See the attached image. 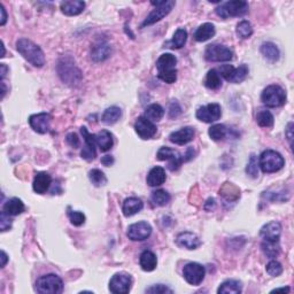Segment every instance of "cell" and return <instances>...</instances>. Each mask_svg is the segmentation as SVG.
Masks as SVG:
<instances>
[{
	"instance_id": "2e32d148",
	"label": "cell",
	"mask_w": 294,
	"mask_h": 294,
	"mask_svg": "<svg viewBox=\"0 0 294 294\" xmlns=\"http://www.w3.org/2000/svg\"><path fill=\"white\" fill-rule=\"evenodd\" d=\"M80 134H82L84 142H85V147H84L82 152H80V156L86 161L94 160L95 156H97V150H95V146H97L95 136L90 134L85 127L80 128Z\"/></svg>"
},
{
	"instance_id": "1f68e13d",
	"label": "cell",
	"mask_w": 294,
	"mask_h": 294,
	"mask_svg": "<svg viewBox=\"0 0 294 294\" xmlns=\"http://www.w3.org/2000/svg\"><path fill=\"white\" fill-rule=\"evenodd\" d=\"M260 51L263 57L271 62L278 61L279 58H281V52H279V49L277 47V45L271 42L263 43L262 45H261Z\"/></svg>"
},
{
	"instance_id": "9f6ffc18",
	"label": "cell",
	"mask_w": 294,
	"mask_h": 294,
	"mask_svg": "<svg viewBox=\"0 0 294 294\" xmlns=\"http://www.w3.org/2000/svg\"><path fill=\"white\" fill-rule=\"evenodd\" d=\"M7 261H8V256H7L5 251H1V268L6 266Z\"/></svg>"
},
{
	"instance_id": "277c9868",
	"label": "cell",
	"mask_w": 294,
	"mask_h": 294,
	"mask_svg": "<svg viewBox=\"0 0 294 294\" xmlns=\"http://www.w3.org/2000/svg\"><path fill=\"white\" fill-rule=\"evenodd\" d=\"M36 291L40 294H60L64 291V282L54 274L42 276L36 282Z\"/></svg>"
},
{
	"instance_id": "6da1fadb",
	"label": "cell",
	"mask_w": 294,
	"mask_h": 294,
	"mask_svg": "<svg viewBox=\"0 0 294 294\" xmlns=\"http://www.w3.org/2000/svg\"><path fill=\"white\" fill-rule=\"evenodd\" d=\"M57 72L62 82L71 86L79 85L83 79L82 72L77 68L72 55H64L59 59Z\"/></svg>"
},
{
	"instance_id": "f6af8a7d",
	"label": "cell",
	"mask_w": 294,
	"mask_h": 294,
	"mask_svg": "<svg viewBox=\"0 0 294 294\" xmlns=\"http://www.w3.org/2000/svg\"><path fill=\"white\" fill-rule=\"evenodd\" d=\"M68 218H69V220H71V223L75 226L83 225L86 220L85 215H84L82 212H77V211H69Z\"/></svg>"
},
{
	"instance_id": "681fc988",
	"label": "cell",
	"mask_w": 294,
	"mask_h": 294,
	"mask_svg": "<svg viewBox=\"0 0 294 294\" xmlns=\"http://www.w3.org/2000/svg\"><path fill=\"white\" fill-rule=\"evenodd\" d=\"M182 114V108L181 106L178 105V102H171L170 107H169V117L171 119H176V117L179 116Z\"/></svg>"
},
{
	"instance_id": "d6986e66",
	"label": "cell",
	"mask_w": 294,
	"mask_h": 294,
	"mask_svg": "<svg viewBox=\"0 0 294 294\" xmlns=\"http://www.w3.org/2000/svg\"><path fill=\"white\" fill-rule=\"evenodd\" d=\"M194 135H196V131H194L193 128L185 127L182 128L181 130L171 132L169 135V141L176 145H186L193 141Z\"/></svg>"
},
{
	"instance_id": "836d02e7",
	"label": "cell",
	"mask_w": 294,
	"mask_h": 294,
	"mask_svg": "<svg viewBox=\"0 0 294 294\" xmlns=\"http://www.w3.org/2000/svg\"><path fill=\"white\" fill-rule=\"evenodd\" d=\"M121 116H122L121 108L117 107V106H112V107L106 109L104 114H102L101 121L106 126H112V124H115L121 119Z\"/></svg>"
},
{
	"instance_id": "5bb4252c",
	"label": "cell",
	"mask_w": 294,
	"mask_h": 294,
	"mask_svg": "<svg viewBox=\"0 0 294 294\" xmlns=\"http://www.w3.org/2000/svg\"><path fill=\"white\" fill-rule=\"evenodd\" d=\"M152 234V226L149 223L142 220V222L134 223L128 227L127 236L132 241L146 240Z\"/></svg>"
},
{
	"instance_id": "ba28073f",
	"label": "cell",
	"mask_w": 294,
	"mask_h": 294,
	"mask_svg": "<svg viewBox=\"0 0 294 294\" xmlns=\"http://www.w3.org/2000/svg\"><path fill=\"white\" fill-rule=\"evenodd\" d=\"M249 69L246 65H241L240 67L234 68L231 65H223L220 68V75L223 77L224 79L227 80L229 83L238 84L244 82L246 77L248 76Z\"/></svg>"
},
{
	"instance_id": "6f0895ef",
	"label": "cell",
	"mask_w": 294,
	"mask_h": 294,
	"mask_svg": "<svg viewBox=\"0 0 294 294\" xmlns=\"http://www.w3.org/2000/svg\"><path fill=\"white\" fill-rule=\"evenodd\" d=\"M0 68H1V80H3V78H5V76H6V73H7V71H8V68H7V66L5 64L0 65Z\"/></svg>"
},
{
	"instance_id": "ab89813d",
	"label": "cell",
	"mask_w": 294,
	"mask_h": 294,
	"mask_svg": "<svg viewBox=\"0 0 294 294\" xmlns=\"http://www.w3.org/2000/svg\"><path fill=\"white\" fill-rule=\"evenodd\" d=\"M262 247V251L264 254L270 259H274V257L278 256L279 253H281V246H279V241H264L261 245Z\"/></svg>"
},
{
	"instance_id": "ee69618b",
	"label": "cell",
	"mask_w": 294,
	"mask_h": 294,
	"mask_svg": "<svg viewBox=\"0 0 294 294\" xmlns=\"http://www.w3.org/2000/svg\"><path fill=\"white\" fill-rule=\"evenodd\" d=\"M246 174L251 176L252 178L259 177V164H257V159L254 154H252L251 157H249L248 164L246 167Z\"/></svg>"
},
{
	"instance_id": "e0dca14e",
	"label": "cell",
	"mask_w": 294,
	"mask_h": 294,
	"mask_svg": "<svg viewBox=\"0 0 294 294\" xmlns=\"http://www.w3.org/2000/svg\"><path fill=\"white\" fill-rule=\"evenodd\" d=\"M135 130L142 139H150L156 134V126L145 116L138 117L135 123Z\"/></svg>"
},
{
	"instance_id": "b9f144b4",
	"label": "cell",
	"mask_w": 294,
	"mask_h": 294,
	"mask_svg": "<svg viewBox=\"0 0 294 294\" xmlns=\"http://www.w3.org/2000/svg\"><path fill=\"white\" fill-rule=\"evenodd\" d=\"M226 134H227V129L224 124H215V126H212L211 129L208 130L209 137L215 142L222 141V139L225 138Z\"/></svg>"
},
{
	"instance_id": "4fadbf2b",
	"label": "cell",
	"mask_w": 294,
	"mask_h": 294,
	"mask_svg": "<svg viewBox=\"0 0 294 294\" xmlns=\"http://www.w3.org/2000/svg\"><path fill=\"white\" fill-rule=\"evenodd\" d=\"M196 116L198 120L201 121V122H216V121H219L220 119V116H222V108H220V106L219 104H208L198 108Z\"/></svg>"
},
{
	"instance_id": "d6a6232c",
	"label": "cell",
	"mask_w": 294,
	"mask_h": 294,
	"mask_svg": "<svg viewBox=\"0 0 294 294\" xmlns=\"http://www.w3.org/2000/svg\"><path fill=\"white\" fill-rule=\"evenodd\" d=\"M242 292V285L240 282L234 279H227L223 282L218 289L219 294H239Z\"/></svg>"
},
{
	"instance_id": "c3c4849f",
	"label": "cell",
	"mask_w": 294,
	"mask_h": 294,
	"mask_svg": "<svg viewBox=\"0 0 294 294\" xmlns=\"http://www.w3.org/2000/svg\"><path fill=\"white\" fill-rule=\"evenodd\" d=\"M12 223L13 220H10L9 215H7L5 212H1V214H0V231L1 232H5V231L9 230L10 227H12Z\"/></svg>"
},
{
	"instance_id": "f1b7e54d",
	"label": "cell",
	"mask_w": 294,
	"mask_h": 294,
	"mask_svg": "<svg viewBox=\"0 0 294 294\" xmlns=\"http://www.w3.org/2000/svg\"><path fill=\"white\" fill-rule=\"evenodd\" d=\"M24 204L18 198H12V199L7 200L3 205L2 211L9 216H17L24 212Z\"/></svg>"
},
{
	"instance_id": "cb8c5ba5",
	"label": "cell",
	"mask_w": 294,
	"mask_h": 294,
	"mask_svg": "<svg viewBox=\"0 0 294 294\" xmlns=\"http://www.w3.org/2000/svg\"><path fill=\"white\" fill-rule=\"evenodd\" d=\"M112 54V47L108 43L100 42L95 44L91 52V58L94 62H102L110 57Z\"/></svg>"
},
{
	"instance_id": "603a6c76",
	"label": "cell",
	"mask_w": 294,
	"mask_h": 294,
	"mask_svg": "<svg viewBox=\"0 0 294 294\" xmlns=\"http://www.w3.org/2000/svg\"><path fill=\"white\" fill-rule=\"evenodd\" d=\"M143 208H144V204H143V201L141 199H138V198L131 197V198H127V199L124 200L123 206H122V212L126 218H131V216H134L136 214H138L139 212H142Z\"/></svg>"
},
{
	"instance_id": "816d5d0a",
	"label": "cell",
	"mask_w": 294,
	"mask_h": 294,
	"mask_svg": "<svg viewBox=\"0 0 294 294\" xmlns=\"http://www.w3.org/2000/svg\"><path fill=\"white\" fill-rule=\"evenodd\" d=\"M285 136H286V138H288V141L290 143V146L292 147V141H293V123L292 122H290L288 128H286Z\"/></svg>"
},
{
	"instance_id": "9a60e30c",
	"label": "cell",
	"mask_w": 294,
	"mask_h": 294,
	"mask_svg": "<svg viewBox=\"0 0 294 294\" xmlns=\"http://www.w3.org/2000/svg\"><path fill=\"white\" fill-rule=\"evenodd\" d=\"M51 121H52V116L49 113L34 114L29 117V124H30L31 129H34V131L40 135L49 132Z\"/></svg>"
},
{
	"instance_id": "d4e9b609",
	"label": "cell",
	"mask_w": 294,
	"mask_h": 294,
	"mask_svg": "<svg viewBox=\"0 0 294 294\" xmlns=\"http://www.w3.org/2000/svg\"><path fill=\"white\" fill-rule=\"evenodd\" d=\"M85 8V2L80 0H74V1H62L60 3L61 12L67 16L79 15Z\"/></svg>"
},
{
	"instance_id": "9c48e42d",
	"label": "cell",
	"mask_w": 294,
	"mask_h": 294,
	"mask_svg": "<svg viewBox=\"0 0 294 294\" xmlns=\"http://www.w3.org/2000/svg\"><path fill=\"white\" fill-rule=\"evenodd\" d=\"M205 58L207 61L212 62H226L233 59V52L229 47L220 45V44H212L208 45L205 51Z\"/></svg>"
},
{
	"instance_id": "7c38bea8",
	"label": "cell",
	"mask_w": 294,
	"mask_h": 294,
	"mask_svg": "<svg viewBox=\"0 0 294 294\" xmlns=\"http://www.w3.org/2000/svg\"><path fill=\"white\" fill-rule=\"evenodd\" d=\"M131 285L130 275L115 274L109 281V291L114 294H127L130 292Z\"/></svg>"
},
{
	"instance_id": "db71d44e",
	"label": "cell",
	"mask_w": 294,
	"mask_h": 294,
	"mask_svg": "<svg viewBox=\"0 0 294 294\" xmlns=\"http://www.w3.org/2000/svg\"><path fill=\"white\" fill-rule=\"evenodd\" d=\"M101 163L106 165V167H109V165H112L114 163V157L110 156V155H105L101 157Z\"/></svg>"
},
{
	"instance_id": "bcb514c9",
	"label": "cell",
	"mask_w": 294,
	"mask_h": 294,
	"mask_svg": "<svg viewBox=\"0 0 294 294\" xmlns=\"http://www.w3.org/2000/svg\"><path fill=\"white\" fill-rule=\"evenodd\" d=\"M266 271L270 276H273V277H278V276H281L283 274V267L278 261L273 260L267 264Z\"/></svg>"
},
{
	"instance_id": "11a10c76",
	"label": "cell",
	"mask_w": 294,
	"mask_h": 294,
	"mask_svg": "<svg viewBox=\"0 0 294 294\" xmlns=\"http://www.w3.org/2000/svg\"><path fill=\"white\" fill-rule=\"evenodd\" d=\"M0 12H1V21H0V25H5L6 21H7V13H6V9L3 5L1 3L0 5Z\"/></svg>"
},
{
	"instance_id": "30bf717a",
	"label": "cell",
	"mask_w": 294,
	"mask_h": 294,
	"mask_svg": "<svg viewBox=\"0 0 294 294\" xmlns=\"http://www.w3.org/2000/svg\"><path fill=\"white\" fill-rule=\"evenodd\" d=\"M156 159L159 161H169L168 162V169L170 171H176L181 168L184 161V155L181 153H178L177 150H174L169 148L167 146L161 147V148L157 150Z\"/></svg>"
},
{
	"instance_id": "74e56055",
	"label": "cell",
	"mask_w": 294,
	"mask_h": 294,
	"mask_svg": "<svg viewBox=\"0 0 294 294\" xmlns=\"http://www.w3.org/2000/svg\"><path fill=\"white\" fill-rule=\"evenodd\" d=\"M170 194H169L167 191L164 190H156L154 191L150 196V201L154 206H157V207H163V206L168 205L170 202Z\"/></svg>"
},
{
	"instance_id": "83f0119b",
	"label": "cell",
	"mask_w": 294,
	"mask_h": 294,
	"mask_svg": "<svg viewBox=\"0 0 294 294\" xmlns=\"http://www.w3.org/2000/svg\"><path fill=\"white\" fill-rule=\"evenodd\" d=\"M139 264H141L142 269L147 273L155 270L157 266V259L156 255L150 251H144L139 257Z\"/></svg>"
},
{
	"instance_id": "8d00e7d4",
	"label": "cell",
	"mask_w": 294,
	"mask_h": 294,
	"mask_svg": "<svg viewBox=\"0 0 294 294\" xmlns=\"http://www.w3.org/2000/svg\"><path fill=\"white\" fill-rule=\"evenodd\" d=\"M205 86L209 90H218L222 86V79L220 75L216 69H211L207 73V76L205 78Z\"/></svg>"
},
{
	"instance_id": "f546056e",
	"label": "cell",
	"mask_w": 294,
	"mask_h": 294,
	"mask_svg": "<svg viewBox=\"0 0 294 294\" xmlns=\"http://www.w3.org/2000/svg\"><path fill=\"white\" fill-rule=\"evenodd\" d=\"M215 25L213 23H204L201 24L199 28L197 29L196 32H194V39L197 42H206V40L211 39L212 37L215 36Z\"/></svg>"
},
{
	"instance_id": "f5cc1de1",
	"label": "cell",
	"mask_w": 294,
	"mask_h": 294,
	"mask_svg": "<svg viewBox=\"0 0 294 294\" xmlns=\"http://www.w3.org/2000/svg\"><path fill=\"white\" fill-rule=\"evenodd\" d=\"M204 208H205L207 212L214 211V209L216 208V202H215V199H213V198H209V199L205 202Z\"/></svg>"
},
{
	"instance_id": "52a82bcc",
	"label": "cell",
	"mask_w": 294,
	"mask_h": 294,
	"mask_svg": "<svg viewBox=\"0 0 294 294\" xmlns=\"http://www.w3.org/2000/svg\"><path fill=\"white\" fill-rule=\"evenodd\" d=\"M153 6H155V9L149 13V15L145 18V21L142 23V28L148 27L156 22L162 20L164 16H167L171 9L174 8L175 1L172 0H163V1H152Z\"/></svg>"
},
{
	"instance_id": "4316f807",
	"label": "cell",
	"mask_w": 294,
	"mask_h": 294,
	"mask_svg": "<svg viewBox=\"0 0 294 294\" xmlns=\"http://www.w3.org/2000/svg\"><path fill=\"white\" fill-rule=\"evenodd\" d=\"M95 136V143L101 152H108L114 145L113 135L108 130H101Z\"/></svg>"
},
{
	"instance_id": "44dd1931",
	"label": "cell",
	"mask_w": 294,
	"mask_h": 294,
	"mask_svg": "<svg viewBox=\"0 0 294 294\" xmlns=\"http://www.w3.org/2000/svg\"><path fill=\"white\" fill-rule=\"evenodd\" d=\"M176 65H177V59L174 54L164 53L157 59L156 69L157 75L159 74H165L176 71Z\"/></svg>"
},
{
	"instance_id": "f907efd6",
	"label": "cell",
	"mask_w": 294,
	"mask_h": 294,
	"mask_svg": "<svg viewBox=\"0 0 294 294\" xmlns=\"http://www.w3.org/2000/svg\"><path fill=\"white\" fill-rule=\"evenodd\" d=\"M66 141H67L68 144L71 145L72 147H74V148H78L79 147V138H78V136H77L76 134H74V132H71V134L67 135Z\"/></svg>"
},
{
	"instance_id": "d590c367",
	"label": "cell",
	"mask_w": 294,
	"mask_h": 294,
	"mask_svg": "<svg viewBox=\"0 0 294 294\" xmlns=\"http://www.w3.org/2000/svg\"><path fill=\"white\" fill-rule=\"evenodd\" d=\"M164 115V109L159 104H152L147 106L145 109L144 116L147 120H149L150 122H159Z\"/></svg>"
},
{
	"instance_id": "ac0fdd59",
	"label": "cell",
	"mask_w": 294,
	"mask_h": 294,
	"mask_svg": "<svg viewBox=\"0 0 294 294\" xmlns=\"http://www.w3.org/2000/svg\"><path fill=\"white\" fill-rule=\"evenodd\" d=\"M282 233V225L279 222L271 220V222L264 224L260 230V236L264 241H279Z\"/></svg>"
},
{
	"instance_id": "e575fe53",
	"label": "cell",
	"mask_w": 294,
	"mask_h": 294,
	"mask_svg": "<svg viewBox=\"0 0 294 294\" xmlns=\"http://www.w3.org/2000/svg\"><path fill=\"white\" fill-rule=\"evenodd\" d=\"M187 40V32L185 29H182L179 28L177 30L175 31L174 37H172V39L170 42H168L165 45L167 47H170L172 50H178V49H182V47L185 45Z\"/></svg>"
},
{
	"instance_id": "8fae6325",
	"label": "cell",
	"mask_w": 294,
	"mask_h": 294,
	"mask_svg": "<svg viewBox=\"0 0 294 294\" xmlns=\"http://www.w3.org/2000/svg\"><path fill=\"white\" fill-rule=\"evenodd\" d=\"M205 276L206 269L200 263L190 262L183 269V277L190 285H200L205 279Z\"/></svg>"
},
{
	"instance_id": "7bdbcfd3",
	"label": "cell",
	"mask_w": 294,
	"mask_h": 294,
	"mask_svg": "<svg viewBox=\"0 0 294 294\" xmlns=\"http://www.w3.org/2000/svg\"><path fill=\"white\" fill-rule=\"evenodd\" d=\"M89 179L94 186H102L107 184V177L99 169H92L89 172Z\"/></svg>"
},
{
	"instance_id": "5b68a950",
	"label": "cell",
	"mask_w": 294,
	"mask_h": 294,
	"mask_svg": "<svg viewBox=\"0 0 294 294\" xmlns=\"http://www.w3.org/2000/svg\"><path fill=\"white\" fill-rule=\"evenodd\" d=\"M248 2L242 1V0H232V1L220 3V6L216 7L215 12L220 17L229 18L245 15L248 12Z\"/></svg>"
},
{
	"instance_id": "f35d334b",
	"label": "cell",
	"mask_w": 294,
	"mask_h": 294,
	"mask_svg": "<svg viewBox=\"0 0 294 294\" xmlns=\"http://www.w3.org/2000/svg\"><path fill=\"white\" fill-rule=\"evenodd\" d=\"M274 115L269 110L267 109H261L259 113L256 114V123L259 124L261 128H271L274 126Z\"/></svg>"
},
{
	"instance_id": "680465c9",
	"label": "cell",
	"mask_w": 294,
	"mask_h": 294,
	"mask_svg": "<svg viewBox=\"0 0 294 294\" xmlns=\"http://www.w3.org/2000/svg\"><path fill=\"white\" fill-rule=\"evenodd\" d=\"M291 289L290 288H281V289H275L273 290V292H290Z\"/></svg>"
},
{
	"instance_id": "4dcf8cb0",
	"label": "cell",
	"mask_w": 294,
	"mask_h": 294,
	"mask_svg": "<svg viewBox=\"0 0 294 294\" xmlns=\"http://www.w3.org/2000/svg\"><path fill=\"white\" fill-rule=\"evenodd\" d=\"M220 196L226 201H236L240 198V190L232 183H224V185L220 189Z\"/></svg>"
},
{
	"instance_id": "7402d4cb",
	"label": "cell",
	"mask_w": 294,
	"mask_h": 294,
	"mask_svg": "<svg viewBox=\"0 0 294 294\" xmlns=\"http://www.w3.org/2000/svg\"><path fill=\"white\" fill-rule=\"evenodd\" d=\"M51 184H52V177H51V175H49L45 171H40L37 172L35 176L34 183H32V189H34L36 193L44 194L50 189Z\"/></svg>"
},
{
	"instance_id": "60d3db41",
	"label": "cell",
	"mask_w": 294,
	"mask_h": 294,
	"mask_svg": "<svg viewBox=\"0 0 294 294\" xmlns=\"http://www.w3.org/2000/svg\"><path fill=\"white\" fill-rule=\"evenodd\" d=\"M236 34L241 39H247L253 35V28L251 22L242 20L239 22L236 28Z\"/></svg>"
},
{
	"instance_id": "7dc6e473",
	"label": "cell",
	"mask_w": 294,
	"mask_h": 294,
	"mask_svg": "<svg viewBox=\"0 0 294 294\" xmlns=\"http://www.w3.org/2000/svg\"><path fill=\"white\" fill-rule=\"evenodd\" d=\"M171 289H169L168 286H165L163 284H156L150 286V288L146 289V293H152V294H164V293H172Z\"/></svg>"
},
{
	"instance_id": "484cf974",
	"label": "cell",
	"mask_w": 294,
	"mask_h": 294,
	"mask_svg": "<svg viewBox=\"0 0 294 294\" xmlns=\"http://www.w3.org/2000/svg\"><path fill=\"white\" fill-rule=\"evenodd\" d=\"M167 176H165V170L162 167H154L149 170L147 175L146 182L150 187L160 186L165 182Z\"/></svg>"
},
{
	"instance_id": "3957f363",
	"label": "cell",
	"mask_w": 294,
	"mask_h": 294,
	"mask_svg": "<svg viewBox=\"0 0 294 294\" xmlns=\"http://www.w3.org/2000/svg\"><path fill=\"white\" fill-rule=\"evenodd\" d=\"M285 165V160L282 154L274 149H267L262 152L259 159V167L264 174H273L283 169Z\"/></svg>"
},
{
	"instance_id": "7a4b0ae2",
	"label": "cell",
	"mask_w": 294,
	"mask_h": 294,
	"mask_svg": "<svg viewBox=\"0 0 294 294\" xmlns=\"http://www.w3.org/2000/svg\"><path fill=\"white\" fill-rule=\"evenodd\" d=\"M16 50L32 66L42 68L45 65V54L43 50L28 38H20L16 42Z\"/></svg>"
},
{
	"instance_id": "ffe728a7",
	"label": "cell",
	"mask_w": 294,
	"mask_h": 294,
	"mask_svg": "<svg viewBox=\"0 0 294 294\" xmlns=\"http://www.w3.org/2000/svg\"><path fill=\"white\" fill-rule=\"evenodd\" d=\"M176 244H177L179 247L193 251V249H197L198 247H200L201 240L196 233L185 231V232H182L178 234L177 238H176Z\"/></svg>"
},
{
	"instance_id": "8992f818",
	"label": "cell",
	"mask_w": 294,
	"mask_h": 294,
	"mask_svg": "<svg viewBox=\"0 0 294 294\" xmlns=\"http://www.w3.org/2000/svg\"><path fill=\"white\" fill-rule=\"evenodd\" d=\"M261 101L269 108L281 107L286 102V92L279 85H269L263 90L261 94Z\"/></svg>"
}]
</instances>
